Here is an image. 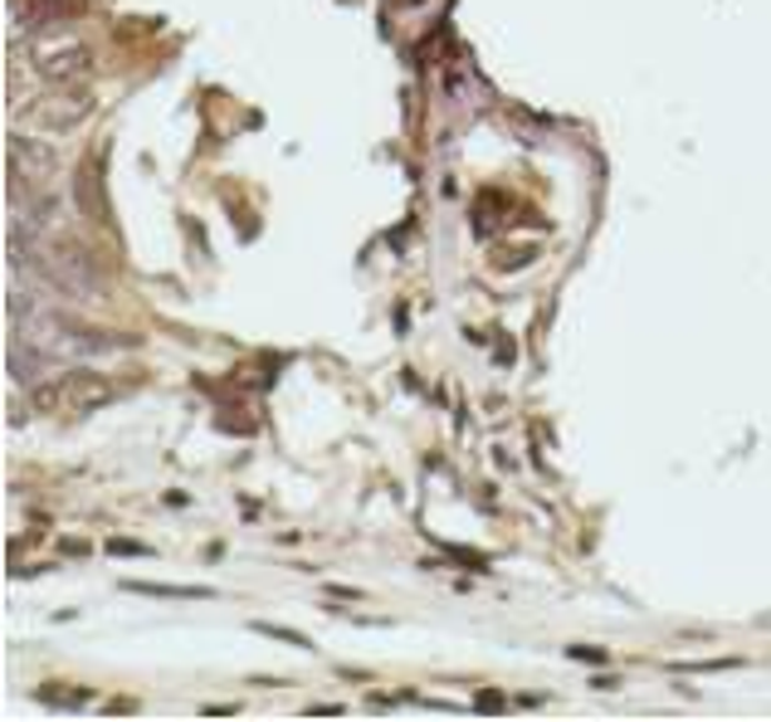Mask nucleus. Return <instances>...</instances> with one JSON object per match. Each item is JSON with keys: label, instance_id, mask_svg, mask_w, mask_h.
<instances>
[{"label": "nucleus", "instance_id": "1", "mask_svg": "<svg viewBox=\"0 0 771 722\" xmlns=\"http://www.w3.org/2000/svg\"><path fill=\"white\" fill-rule=\"evenodd\" d=\"M118 396L113 382H103L98 372H64L54 382H40L34 386V406L49 410V415H83V410H98Z\"/></svg>", "mask_w": 771, "mask_h": 722}, {"label": "nucleus", "instance_id": "2", "mask_svg": "<svg viewBox=\"0 0 771 722\" xmlns=\"http://www.w3.org/2000/svg\"><path fill=\"white\" fill-rule=\"evenodd\" d=\"M30 59H34V69H40L44 79H54V83H79L93 64L89 44H83L79 34H44V40H34Z\"/></svg>", "mask_w": 771, "mask_h": 722}, {"label": "nucleus", "instance_id": "3", "mask_svg": "<svg viewBox=\"0 0 771 722\" xmlns=\"http://www.w3.org/2000/svg\"><path fill=\"white\" fill-rule=\"evenodd\" d=\"M54 176V152L34 138H10V191H40Z\"/></svg>", "mask_w": 771, "mask_h": 722}, {"label": "nucleus", "instance_id": "4", "mask_svg": "<svg viewBox=\"0 0 771 722\" xmlns=\"http://www.w3.org/2000/svg\"><path fill=\"white\" fill-rule=\"evenodd\" d=\"M89 108H93V98H89V93L44 98V103H34V108H30V122H44V128H54V132H69V128H79V122L89 118Z\"/></svg>", "mask_w": 771, "mask_h": 722}, {"label": "nucleus", "instance_id": "5", "mask_svg": "<svg viewBox=\"0 0 771 722\" xmlns=\"http://www.w3.org/2000/svg\"><path fill=\"white\" fill-rule=\"evenodd\" d=\"M128 591H138V596H171V601H211V586H152V581H122Z\"/></svg>", "mask_w": 771, "mask_h": 722}, {"label": "nucleus", "instance_id": "6", "mask_svg": "<svg viewBox=\"0 0 771 722\" xmlns=\"http://www.w3.org/2000/svg\"><path fill=\"white\" fill-rule=\"evenodd\" d=\"M254 630H264V634H274V640H288V644H298V650H313V644H308V634H293V630H278V626H264V620H260V626H254Z\"/></svg>", "mask_w": 771, "mask_h": 722}, {"label": "nucleus", "instance_id": "7", "mask_svg": "<svg viewBox=\"0 0 771 722\" xmlns=\"http://www.w3.org/2000/svg\"><path fill=\"white\" fill-rule=\"evenodd\" d=\"M108 552H118V557H146V547L142 542H128V537H113V542H108Z\"/></svg>", "mask_w": 771, "mask_h": 722}]
</instances>
